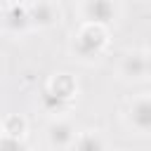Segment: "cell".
Here are the masks:
<instances>
[{
	"mask_svg": "<svg viewBox=\"0 0 151 151\" xmlns=\"http://www.w3.org/2000/svg\"><path fill=\"white\" fill-rule=\"evenodd\" d=\"M130 120L137 130L151 132V99H137L130 109Z\"/></svg>",
	"mask_w": 151,
	"mask_h": 151,
	"instance_id": "obj_1",
	"label": "cell"
},
{
	"mask_svg": "<svg viewBox=\"0 0 151 151\" xmlns=\"http://www.w3.org/2000/svg\"><path fill=\"white\" fill-rule=\"evenodd\" d=\"M87 17L92 21H109L113 19V2L111 0H87Z\"/></svg>",
	"mask_w": 151,
	"mask_h": 151,
	"instance_id": "obj_2",
	"label": "cell"
},
{
	"mask_svg": "<svg viewBox=\"0 0 151 151\" xmlns=\"http://www.w3.org/2000/svg\"><path fill=\"white\" fill-rule=\"evenodd\" d=\"M73 139H76V134H73L71 125H66V123H54V125L50 127V142H52V144L66 146V144H71Z\"/></svg>",
	"mask_w": 151,
	"mask_h": 151,
	"instance_id": "obj_3",
	"label": "cell"
},
{
	"mask_svg": "<svg viewBox=\"0 0 151 151\" xmlns=\"http://www.w3.org/2000/svg\"><path fill=\"white\" fill-rule=\"evenodd\" d=\"M28 19L35 21V24H50V21L54 19V9H52V5H47V2H38V5L28 12Z\"/></svg>",
	"mask_w": 151,
	"mask_h": 151,
	"instance_id": "obj_4",
	"label": "cell"
},
{
	"mask_svg": "<svg viewBox=\"0 0 151 151\" xmlns=\"http://www.w3.org/2000/svg\"><path fill=\"white\" fill-rule=\"evenodd\" d=\"M76 151H104V144L97 134H80L76 139Z\"/></svg>",
	"mask_w": 151,
	"mask_h": 151,
	"instance_id": "obj_5",
	"label": "cell"
},
{
	"mask_svg": "<svg viewBox=\"0 0 151 151\" xmlns=\"http://www.w3.org/2000/svg\"><path fill=\"white\" fill-rule=\"evenodd\" d=\"M146 66H149V64H146L142 57H130V59L125 61V68H127V71H130L134 78H139V76L146 71Z\"/></svg>",
	"mask_w": 151,
	"mask_h": 151,
	"instance_id": "obj_6",
	"label": "cell"
},
{
	"mask_svg": "<svg viewBox=\"0 0 151 151\" xmlns=\"http://www.w3.org/2000/svg\"><path fill=\"white\" fill-rule=\"evenodd\" d=\"M0 151H24V146L19 144V139L17 137H2L0 139Z\"/></svg>",
	"mask_w": 151,
	"mask_h": 151,
	"instance_id": "obj_7",
	"label": "cell"
}]
</instances>
